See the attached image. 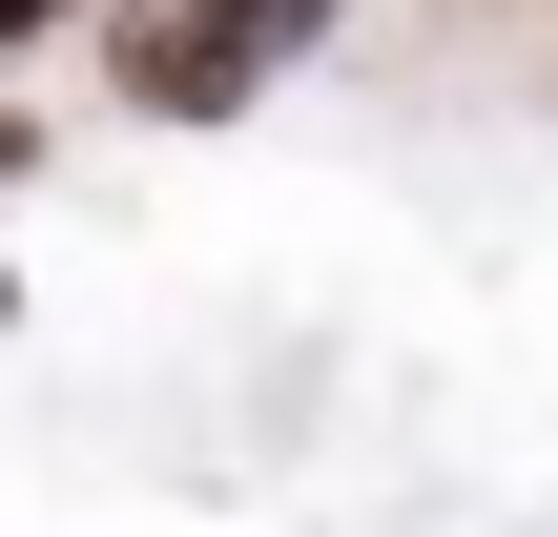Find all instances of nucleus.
Segmentation results:
<instances>
[{"instance_id":"f03ea898","label":"nucleus","mask_w":558,"mask_h":537,"mask_svg":"<svg viewBox=\"0 0 558 537\" xmlns=\"http://www.w3.org/2000/svg\"><path fill=\"white\" fill-rule=\"evenodd\" d=\"M0 41H104V0H0Z\"/></svg>"},{"instance_id":"20e7f679","label":"nucleus","mask_w":558,"mask_h":537,"mask_svg":"<svg viewBox=\"0 0 558 537\" xmlns=\"http://www.w3.org/2000/svg\"><path fill=\"white\" fill-rule=\"evenodd\" d=\"M538 83H558V62H538Z\"/></svg>"},{"instance_id":"f257e3e1","label":"nucleus","mask_w":558,"mask_h":537,"mask_svg":"<svg viewBox=\"0 0 558 537\" xmlns=\"http://www.w3.org/2000/svg\"><path fill=\"white\" fill-rule=\"evenodd\" d=\"M331 41V0H104V103H145V124H228L248 83H290Z\"/></svg>"},{"instance_id":"7ed1b4c3","label":"nucleus","mask_w":558,"mask_h":537,"mask_svg":"<svg viewBox=\"0 0 558 537\" xmlns=\"http://www.w3.org/2000/svg\"><path fill=\"white\" fill-rule=\"evenodd\" d=\"M0 62H21V41H0Z\"/></svg>"}]
</instances>
